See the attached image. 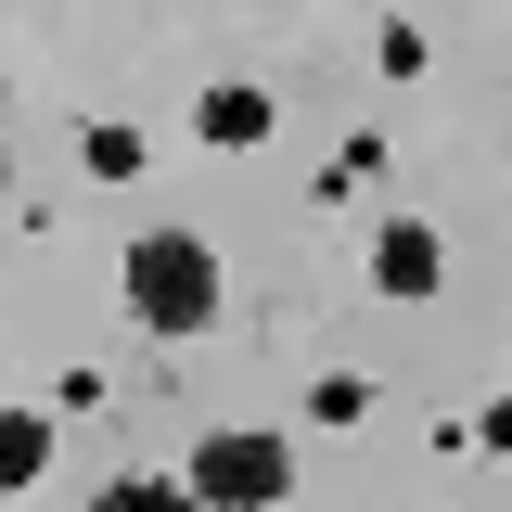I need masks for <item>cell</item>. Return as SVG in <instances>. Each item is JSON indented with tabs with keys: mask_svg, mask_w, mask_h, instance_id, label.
<instances>
[{
	"mask_svg": "<svg viewBox=\"0 0 512 512\" xmlns=\"http://www.w3.org/2000/svg\"><path fill=\"white\" fill-rule=\"evenodd\" d=\"M128 308L154 320V333H205L218 320V256L192 244V231H141L128 244Z\"/></svg>",
	"mask_w": 512,
	"mask_h": 512,
	"instance_id": "obj_1",
	"label": "cell"
},
{
	"mask_svg": "<svg viewBox=\"0 0 512 512\" xmlns=\"http://www.w3.org/2000/svg\"><path fill=\"white\" fill-rule=\"evenodd\" d=\"M282 487H295L282 436H205L192 448V500H282Z\"/></svg>",
	"mask_w": 512,
	"mask_h": 512,
	"instance_id": "obj_2",
	"label": "cell"
},
{
	"mask_svg": "<svg viewBox=\"0 0 512 512\" xmlns=\"http://www.w3.org/2000/svg\"><path fill=\"white\" fill-rule=\"evenodd\" d=\"M372 282H384V295H436V282H448V256H436V231H423V218H397V231H384V244H372Z\"/></svg>",
	"mask_w": 512,
	"mask_h": 512,
	"instance_id": "obj_3",
	"label": "cell"
},
{
	"mask_svg": "<svg viewBox=\"0 0 512 512\" xmlns=\"http://www.w3.org/2000/svg\"><path fill=\"white\" fill-rule=\"evenodd\" d=\"M192 128H205L218 154H244V141H269V90H205V103H192Z\"/></svg>",
	"mask_w": 512,
	"mask_h": 512,
	"instance_id": "obj_4",
	"label": "cell"
},
{
	"mask_svg": "<svg viewBox=\"0 0 512 512\" xmlns=\"http://www.w3.org/2000/svg\"><path fill=\"white\" fill-rule=\"evenodd\" d=\"M52 474V423L39 410H0V487H39Z\"/></svg>",
	"mask_w": 512,
	"mask_h": 512,
	"instance_id": "obj_5",
	"label": "cell"
},
{
	"mask_svg": "<svg viewBox=\"0 0 512 512\" xmlns=\"http://www.w3.org/2000/svg\"><path fill=\"white\" fill-rule=\"evenodd\" d=\"M77 154H90V180H141V128H90Z\"/></svg>",
	"mask_w": 512,
	"mask_h": 512,
	"instance_id": "obj_6",
	"label": "cell"
},
{
	"mask_svg": "<svg viewBox=\"0 0 512 512\" xmlns=\"http://www.w3.org/2000/svg\"><path fill=\"white\" fill-rule=\"evenodd\" d=\"M474 436H487V448H512V397H500V410H487V423H474Z\"/></svg>",
	"mask_w": 512,
	"mask_h": 512,
	"instance_id": "obj_7",
	"label": "cell"
}]
</instances>
